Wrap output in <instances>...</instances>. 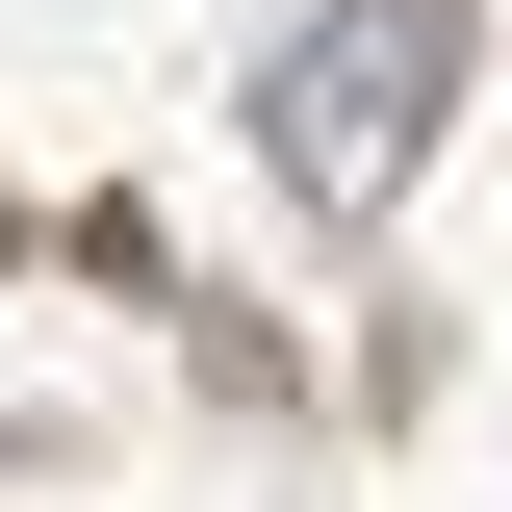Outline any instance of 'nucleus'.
<instances>
[{"label":"nucleus","mask_w":512,"mask_h":512,"mask_svg":"<svg viewBox=\"0 0 512 512\" xmlns=\"http://www.w3.org/2000/svg\"><path fill=\"white\" fill-rule=\"evenodd\" d=\"M436 103H461V0H333V26L256 52V128H282L308 205H384L410 154H436Z\"/></svg>","instance_id":"nucleus-1"}]
</instances>
